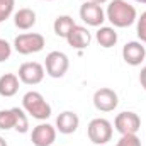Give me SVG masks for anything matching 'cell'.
<instances>
[{
  "mask_svg": "<svg viewBox=\"0 0 146 146\" xmlns=\"http://www.w3.org/2000/svg\"><path fill=\"white\" fill-rule=\"evenodd\" d=\"M106 19L112 24V27H129L136 22L138 12L136 7L126 0H110L106 10Z\"/></svg>",
  "mask_w": 146,
  "mask_h": 146,
  "instance_id": "cell-1",
  "label": "cell"
},
{
  "mask_svg": "<svg viewBox=\"0 0 146 146\" xmlns=\"http://www.w3.org/2000/svg\"><path fill=\"white\" fill-rule=\"evenodd\" d=\"M22 109L26 110L31 117L37 119V121H46L51 115V106L42 97V94H39L36 90H31V92L24 94V97H22Z\"/></svg>",
  "mask_w": 146,
  "mask_h": 146,
  "instance_id": "cell-2",
  "label": "cell"
},
{
  "mask_svg": "<svg viewBox=\"0 0 146 146\" xmlns=\"http://www.w3.org/2000/svg\"><path fill=\"white\" fill-rule=\"evenodd\" d=\"M46 46V39L39 33H24L14 39V49L19 54H34L42 51Z\"/></svg>",
  "mask_w": 146,
  "mask_h": 146,
  "instance_id": "cell-3",
  "label": "cell"
},
{
  "mask_svg": "<svg viewBox=\"0 0 146 146\" xmlns=\"http://www.w3.org/2000/svg\"><path fill=\"white\" fill-rule=\"evenodd\" d=\"M112 133H114V127L110 124V121L104 119V117H95L88 122V127H87V134H88V139L94 143V145H106L112 139Z\"/></svg>",
  "mask_w": 146,
  "mask_h": 146,
  "instance_id": "cell-4",
  "label": "cell"
},
{
  "mask_svg": "<svg viewBox=\"0 0 146 146\" xmlns=\"http://www.w3.org/2000/svg\"><path fill=\"white\" fill-rule=\"evenodd\" d=\"M68 66H70V60H68V56L65 53H61V51L48 53L46 61H44V70L51 78L65 76V73L68 72Z\"/></svg>",
  "mask_w": 146,
  "mask_h": 146,
  "instance_id": "cell-5",
  "label": "cell"
},
{
  "mask_svg": "<svg viewBox=\"0 0 146 146\" xmlns=\"http://www.w3.org/2000/svg\"><path fill=\"white\" fill-rule=\"evenodd\" d=\"M80 19L87 26L100 27L104 24V21H106V12H104L102 5H99V3H95L92 0H87L80 7Z\"/></svg>",
  "mask_w": 146,
  "mask_h": 146,
  "instance_id": "cell-6",
  "label": "cell"
},
{
  "mask_svg": "<svg viewBox=\"0 0 146 146\" xmlns=\"http://www.w3.org/2000/svg\"><path fill=\"white\" fill-rule=\"evenodd\" d=\"M114 127L117 133H121V136L122 134H136L141 127V119L136 112L126 110V112H121L115 115Z\"/></svg>",
  "mask_w": 146,
  "mask_h": 146,
  "instance_id": "cell-7",
  "label": "cell"
},
{
  "mask_svg": "<svg viewBox=\"0 0 146 146\" xmlns=\"http://www.w3.org/2000/svg\"><path fill=\"white\" fill-rule=\"evenodd\" d=\"M46 75V70L41 63L37 61H26L19 66V72H17V76L22 83L26 85H37L42 82Z\"/></svg>",
  "mask_w": 146,
  "mask_h": 146,
  "instance_id": "cell-8",
  "label": "cell"
},
{
  "mask_svg": "<svg viewBox=\"0 0 146 146\" xmlns=\"http://www.w3.org/2000/svg\"><path fill=\"white\" fill-rule=\"evenodd\" d=\"M117 104H119V97H117V94L112 88L102 87V88L95 90V94H94V106H95L97 110L112 112L117 107Z\"/></svg>",
  "mask_w": 146,
  "mask_h": 146,
  "instance_id": "cell-9",
  "label": "cell"
},
{
  "mask_svg": "<svg viewBox=\"0 0 146 146\" xmlns=\"http://www.w3.org/2000/svg\"><path fill=\"white\" fill-rule=\"evenodd\" d=\"M122 60L131 66H139L146 60V48L141 41H129L122 48Z\"/></svg>",
  "mask_w": 146,
  "mask_h": 146,
  "instance_id": "cell-10",
  "label": "cell"
},
{
  "mask_svg": "<svg viewBox=\"0 0 146 146\" xmlns=\"http://www.w3.org/2000/svg\"><path fill=\"white\" fill-rule=\"evenodd\" d=\"M56 139V127L48 124V122H41L31 133V141L34 146H51Z\"/></svg>",
  "mask_w": 146,
  "mask_h": 146,
  "instance_id": "cell-11",
  "label": "cell"
},
{
  "mask_svg": "<svg viewBox=\"0 0 146 146\" xmlns=\"http://www.w3.org/2000/svg\"><path fill=\"white\" fill-rule=\"evenodd\" d=\"M66 42L72 48H75V49H85L92 42V34H90V31L87 27L75 24L73 29L68 33V36H66Z\"/></svg>",
  "mask_w": 146,
  "mask_h": 146,
  "instance_id": "cell-12",
  "label": "cell"
},
{
  "mask_svg": "<svg viewBox=\"0 0 146 146\" xmlns=\"http://www.w3.org/2000/svg\"><path fill=\"white\" fill-rule=\"evenodd\" d=\"M80 126V117L73 110H65L56 117V131L61 134H73Z\"/></svg>",
  "mask_w": 146,
  "mask_h": 146,
  "instance_id": "cell-13",
  "label": "cell"
},
{
  "mask_svg": "<svg viewBox=\"0 0 146 146\" xmlns=\"http://www.w3.org/2000/svg\"><path fill=\"white\" fill-rule=\"evenodd\" d=\"M14 24L21 31H27V29L34 27V24H36V12L33 9H27V7L19 9L14 14Z\"/></svg>",
  "mask_w": 146,
  "mask_h": 146,
  "instance_id": "cell-14",
  "label": "cell"
},
{
  "mask_svg": "<svg viewBox=\"0 0 146 146\" xmlns=\"http://www.w3.org/2000/svg\"><path fill=\"white\" fill-rule=\"evenodd\" d=\"M19 76L15 73H5L0 76V95L2 97H14L19 92Z\"/></svg>",
  "mask_w": 146,
  "mask_h": 146,
  "instance_id": "cell-15",
  "label": "cell"
},
{
  "mask_svg": "<svg viewBox=\"0 0 146 146\" xmlns=\"http://www.w3.org/2000/svg\"><path fill=\"white\" fill-rule=\"evenodd\" d=\"M95 39H97V42H99L102 48L109 49V48H112V46L117 44V33H115V29L110 27V26H100V27L97 29V33H95Z\"/></svg>",
  "mask_w": 146,
  "mask_h": 146,
  "instance_id": "cell-16",
  "label": "cell"
},
{
  "mask_svg": "<svg viewBox=\"0 0 146 146\" xmlns=\"http://www.w3.org/2000/svg\"><path fill=\"white\" fill-rule=\"evenodd\" d=\"M73 26H75L73 17H70V15H58L54 19V22H53V31H54V34L58 37H65L66 39L68 33L73 29Z\"/></svg>",
  "mask_w": 146,
  "mask_h": 146,
  "instance_id": "cell-17",
  "label": "cell"
},
{
  "mask_svg": "<svg viewBox=\"0 0 146 146\" xmlns=\"http://www.w3.org/2000/svg\"><path fill=\"white\" fill-rule=\"evenodd\" d=\"M14 114H15V131L21 133V134H26L29 131V119H27V112L24 109H19V107H12Z\"/></svg>",
  "mask_w": 146,
  "mask_h": 146,
  "instance_id": "cell-18",
  "label": "cell"
},
{
  "mask_svg": "<svg viewBox=\"0 0 146 146\" xmlns=\"http://www.w3.org/2000/svg\"><path fill=\"white\" fill-rule=\"evenodd\" d=\"M15 127V114L14 109H3L0 110V129L9 131Z\"/></svg>",
  "mask_w": 146,
  "mask_h": 146,
  "instance_id": "cell-19",
  "label": "cell"
},
{
  "mask_svg": "<svg viewBox=\"0 0 146 146\" xmlns=\"http://www.w3.org/2000/svg\"><path fill=\"white\" fill-rule=\"evenodd\" d=\"M15 0H0V24L5 22L12 14H14Z\"/></svg>",
  "mask_w": 146,
  "mask_h": 146,
  "instance_id": "cell-20",
  "label": "cell"
},
{
  "mask_svg": "<svg viewBox=\"0 0 146 146\" xmlns=\"http://www.w3.org/2000/svg\"><path fill=\"white\" fill-rule=\"evenodd\" d=\"M136 34L141 42H146V12H143L136 19Z\"/></svg>",
  "mask_w": 146,
  "mask_h": 146,
  "instance_id": "cell-21",
  "label": "cell"
},
{
  "mask_svg": "<svg viewBox=\"0 0 146 146\" xmlns=\"http://www.w3.org/2000/svg\"><path fill=\"white\" fill-rule=\"evenodd\" d=\"M115 146H141V139L136 134H122Z\"/></svg>",
  "mask_w": 146,
  "mask_h": 146,
  "instance_id": "cell-22",
  "label": "cell"
},
{
  "mask_svg": "<svg viewBox=\"0 0 146 146\" xmlns=\"http://www.w3.org/2000/svg\"><path fill=\"white\" fill-rule=\"evenodd\" d=\"M10 54H12V46L9 44V41L0 37V63L7 61L10 58Z\"/></svg>",
  "mask_w": 146,
  "mask_h": 146,
  "instance_id": "cell-23",
  "label": "cell"
},
{
  "mask_svg": "<svg viewBox=\"0 0 146 146\" xmlns=\"http://www.w3.org/2000/svg\"><path fill=\"white\" fill-rule=\"evenodd\" d=\"M139 83H141V87L146 90V66L141 68V73H139Z\"/></svg>",
  "mask_w": 146,
  "mask_h": 146,
  "instance_id": "cell-24",
  "label": "cell"
},
{
  "mask_svg": "<svg viewBox=\"0 0 146 146\" xmlns=\"http://www.w3.org/2000/svg\"><path fill=\"white\" fill-rule=\"evenodd\" d=\"M92 2H95V3H99V5H102V3H106V2H109V0H92Z\"/></svg>",
  "mask_w": 146,
  "mask_h": 146,
  "instance_id": "cell-25",
  "label": "cell"
},
{
  "mask_svg": "<svg viewBox=\"0 0 146 146\" xmlns=\"http://www.w3.org/2000/svg\"><path fill=\"white\" fill-rule=\"evenodd\" d=\"M0 146H7V141H5L2 136H0Z\"/></svg>",
  "mask_w": 146,
  "mask_h": 146,
  "instance_id": "cell-26",
  "label": "cell"
},
{
  "mask_svg": "<svg viewBox=\"0 0 146 146\" xmlns=\"http://www.w3.org/2000/svg\"><path fill=\"white\" fill-rule=\"evenodd\" d=\"M134 2H138V3H145L146 5V0H134Z\"/></svg>",
  "mask_w": 146,
  "mask_h": 146,
  "instance_id": "cell-27",
  "label": "cell"
},
{
  "mask_svg": "<svg viewBox=\"0 0 146 146\" xmlns=\"http://www.w3.org/2000/svg\"><path fill=\"white\" fill-rule=\"evenodd\" d=\"M44 2H53V0H44Z\"/></svg>",
  "mask_w": 146,
  "mask_h": 146,
  "instance_id": "cell-28",
  "label": "cell"
},
{
  "mask_svg": "<svg viewBox=\"0 0 146 146\" xmlns=\"http://www.w3.org/2000/svg\"><path fill=\"white\" fill-rule=\"evenodd\" d=\"M145 66H146V65H145Z\"/></svg>",
  "mask_w": 146,
  "mask_h": 146,
  "instance_id": "cell-29",
  "label": "cell"
}]
</instances>
